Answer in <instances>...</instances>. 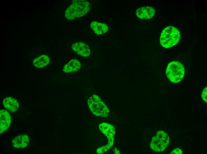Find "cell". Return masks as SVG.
I'll return each mask as SVG.
<instances>
[{
	"instance_id": "1",
	"label": "cell",
	"mask_w": 207,
	"mask_h": 154,
	"mask_svg": "<svg viewBox=\"0 0 207 154\" xmlns=\"http://www.w3.org/2000/svg\"><path fill=\"white\" fill-rule=\"evenodd\" d=\"M90 4L84 0H76L66 9L65 16L68 20H72L81 17L90 9Z\"/></svg>"
},
{
	"instance_id": "2",
	"label": "cell",
	"mask_w": 207,
	"mask_h": 154,
	"mask_svg": "<svg viewBox=\"0 0 207 154\" xmlns=\"http://www.w3.org/2000/svg\"><path fill=\"white\" fill-rule=\"evenodd\" d=\"M180 38L181 35L178 30L174 27L169 26L162 31L159 40L163 47L168 48L177 44Z\"/></svg>"
},
{
	"instance_id": "3",
	"label": "cell",
	"mask_w": 207,
	"mask_h": 154,
	"mask_svg": "<svg viewBox=\"0 0 207 154\" xmlns=\"http://www.w3.org/2000/svg\"><path fill=\"white\" fill-rule=\"evenodd\" d=\"M87 104L91 112L98 116H108L109 110L101 98L97 95L93 94L87 100Z\"/></svg>"
},
{
	"instance_id": "4",
	"label": "cell",
	"mask_w": 207,
	"mask_h": 154,
	"mask_svg": "<svg viewBox=\"0 0 207 154\" xmlns=\"http://www.w3.org/2000/svg\"><path fill=\"white\" fill-rule=\"evenodd\" d=\"M166 75L172 82H179L183 78L185 73L183 66L178 61H172L169 63L166 69Z\"/></svg>"
},
{
	"instance_id": "5",
	"label": "cell",
	"mask_w": 207,
	"mask_h": 154,
	"mask_svg": "<svg viewBox=\"0 0 207 154\" xmlns=\"http://www.w3.org/2000/svg\"><path fill=\"white\" fill-rule=\"evenodd\" d=\"M99 128L102 133L107 137L108 139V142L106 145L99 147L96 150L97 153L102 154L107 151L113 146L115 131V127L112 125L106 122L100 123Z\"/></svg>"
},
{
	"instance_id": "6",
	"label": "cell",
	"mask_w": 207,
	"mask_h": 154,
	"mask_svg": "<svg viewBox=\"0 0 207 154\" xmlns=\"http://www.w3.org/2000/svg\"><path fill=\"white\" fill-rule=\"evenodd\" d=\"M169 140V136L166 133L162 131H159L152 138L150 147L156 152L163 151L168 145Z\"/></svg>"
},
{
	"instance_id": "7",
	"label": "cell",
	"mask_w": 207,
	"mask_h": 154,
	"mask_svg": "<svg viewBox=\"0 0 207 154\" xmlns=\"http://www.w3.org/2000/svg\"><path fill=\"white\" fill-rule=\"evenodd\" d=\"M135 13L137 16L139 18L141 19H148L154 16L155 10L151 7L145 6L138 9Z\"/></svg>"
},
{
	"instance_id": "8",
	"label": "cell",
	"mask_w": 207,
	"mask_h": 154,
	"mask_svg": "<svg viewBox=\"0 0 207 154\" xmlns=\"http://www.w3.org/2000/svg\"><path fill=\"white\" fill-rule=\"evenodd\" d=\"M72 49L77 54L84 57H87L90 54L88 46L82 42H79L74 43L72 45Z\"/></svg>"
},
{
	"instance_id": "9",
	"label": "cell",
	"mask_w": 207,
	"mask_h": 154,
	"mask_svg": "<svg viewBox=\"0 0 207 154\" xmlns=\"http://www.w3.org/2000/svg\"><path fill=\"white\" fill-rule=\"evenodd\" d=\"M11 118L10 114L5 110H2L0 112V132L2 133L10 127Z\"/></svg>"
},
{
	"instance_id": "10",
	"label": "cell",
	"mask_w": 207,
	"mask_h": 154,
	"mask_svg": "<svg viewBox=\"0 0 207 154\" xmlns=\"http://www.w3.org/2000/svg\"><path fill=\"white\" fill-rule=\"evenodd\" d=\"M12 145L16 148H24L28 146L29 143V138L25 135H19L15 137L12 141Z\"/></svg>"
},
{
	"instance_id": "11",
	"label": "cell",
	"mask_w": 207,
	"mask_h": 154,
	"mask_svg": "<svg viewBox=\"0 0 207 154\" xmlns=\"http://www.w3.org/2000/svg\"><path fill=\"white\" fill-rule=\"evenodd\" d=\"M81 64L80 62L76 59H72L66 64L63 68V71L65 73H69L78 71L80 68Z\"/></svg>"
},
{
	"instance_id": "12",
	"label": "cell",
	"mask_w": 207,
	"mask_h": 154,
	"mask_svg": "<svg viewBox=\"0 0 207 154\" xmlns=\"http://www.w3.org/2000/svg\"><path fill=\"white\" fill-rule=\"evenodd\" d=\"M90 27L94 33L98 35L104 34L108 30V27L106 25L96 21L92 22Z\"/></svg>"
},
{
	"instance_id": "13",
	"label": "cell",
	"mask_w": 207,
	"mask_h": 154,
	"mask_svg": "<svg viewBox=\"0 0 207 154\" xmlns=\"http://www.w3.org/2000/svg\"><path fill=\"white\" fill-rule=\"evenodd\" d=\"M3 103L6 109L11 112L15 111L19 108L18 102L12 97L6 98L4 100Z\"/></svg>"
},
{
	"instance_id": "14",
	"label": "cell",
	"mask_w": 207,
	"mask_h": 154,
	"mask_svg": "<svg viewBox=\"0 0 207 154\" xmlns=\"http://www.w3.org/2000/svg\"><path fill=\"white\" fill-rule=\"evenodd\" d=\"M50 61V59L47 55H43L34 59L33 64L37 68H42L47 65Z\"/></svg>"
},
{
	"instance_id": "15",
	"label": "cell",
	"mask_w": 207,
	"mask_h": 154,
	"mask_svg": "<svg viewBox=\"0 0 207 154\" xmlns=\"http://www.w3.org/2000/svg\"><path fill=\"white\" fill-rule=\"evenodd\" d=\"M207 87H206L203 90V91L202 94V97L205 102L207 103Z\"/></svg>"
},
{
	"instance_id": "16",
	"label": "cell",
	"mask_w": 207,
	"mask_h": 154,
	"mask_svg": "<svg viewBox=\"0 0 207 154\" xmlns=\"http://www.w3.org/2000/svg\"><path fill=\"white\" fill-rule=\"evenodd\" d=\"M182 153L183 152L181 150L178 148L174 149L170 153L171 154H182Z\"/></svg>"
},
{
	"instance_id": "17",
	"label": "cell",
	"mask_w": 207,
	"mask_h": 154,
	"mask_svg": "<svg viewBox=\"0 0 207 154\" xmlns=\"http://www.w3.org/2000/svg\"><path fill=\"white\" fill-rule=\"evenodd\" d=\"M115 152L114 153L115 154H120V151L116 148H115L114 150Z\"/></svg>"
}]
</instances>
